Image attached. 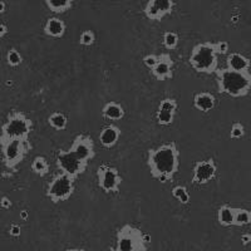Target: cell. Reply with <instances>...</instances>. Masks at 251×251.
Masks as SVG:
<instances>
[{"mask_svg":"<svg viewBox=\"0 0 251 251\" xmlns=\"http://www.w3.org/2000/svg\"><path fill=\"white\" fill-rule=\"evenodd\" d=\"M157 62H158V55L156 54H147L143 57V64H145L147 68L151 69V71L156 67Z\"/></svg>","mask_w":251,"mask_h":251,"instance_id":"cell-31","label":"cell"},{"mask_svg":"<svg viewBox=\"0 0 251 251\" xmlns=\"http://www.w3.org/2000/svg\"><path fill=\"white\" fill-rule=\"evenodd\" d=\"M96 42V34L93 30H84L79 35V44L83 47H91Z\"/></svg>","mask_w":251,"mask_h":251,"instance_id":"cell-28","label":"cell"},{"mask_svg":"<svg viewBox=\"0 0 251 251\" xmlns=\"http://www.w3.org/2000/svg\"><path fill=\"white\" fill-rule=\"evenodd\" d=\"M97 185L106 194H120L122 176L116 167L102 163L97 169Z\"/></svg>","mask_w":251,"mask_h":251,"instance_id":"cell-8","label":"cell"},{"mask_svg":"<svg viewBox=\"0 0 251 251\" xmlns=\"http://www.w3.org/2000/svg\"><path fill=\"white\" fill-rule=\"evenodd\" d=\"M5 10H6L5 1H3V0H0V14H3V13H5Z\"/></svg>","mask_w":251,"mask_h":251,"instance_id":"cell-36","label":"cell"},{"mask_svg":"<svg viewBox=\"0 0 251 251\" xmlns=\"http://www.w3.org/2000/svg\"><path fill=\"white\" fill-rule=\"evenodd\" d=\"M216 106V98L210 92H200L194 96V107L197 111L207 113Z\"/></svg>","mask_w":251,"mask_h":251,"instance_id":"cell-17","label":"cell"},{"mask_svg":"<svg viewBox=\"0 0 251 251\" xmlns=\"http://www.w3.org/2000/svg\"><path fill=\"white\" fill-rule=\"evenodd\" d=\"M151 237L138 227L126 224L116 234V248L112 251H147Z\"/></svg>","mask_w":251,"mask_h":251,"instance_id":"cell-4","label":"cell"},{"mask_svg":"<svg viewBox=\"0 0 251 251\" xmlns=\"http://www.w3.org/2000/svg\"><path fill=\"white\" fill-rule=\"evenodd\" d=\"M245 136V127H244L243 123L235 122L232 123L231 129H230V137L232 140H240Z\"/></svg>","mask_w":251,"mask_h":251,"instance_id":"cell-29","label":"cell"},{"mask_svg":"<svg viewBox=\"0 0 251 251\" xmlns=\"http://www.w3.org/2000/svg\"><path fill=\"white\" fill-rule=\"evenodd\" d=\"M0 206H1L3 208H6V210H8V208L12 207V200H10L9 197L4 196L3 199L0 200Z\"/></svg>","mask_w":251,"mask_h":251,"instance_id":"cell-33","label":"cell"},{"mask_svg":"<svg viewBox=\"0 0 251 251\" xmlns=\"http://www.w3.org/2000/svg\"><path fill=\"white\" fill-rule=\"evenodd\" d=\"M69 151L77 157L78 160L84 163H88L89 161L93 160L96 156L94 151V142L89 134L80 133L73 140Z\"/></svg>","mask_w":251,"mask_h":251,"instance_id":"cell-11","label":"cell"},{"mask_svg":"<svg viewBox=\"0 0 251 251\" xmlns=\"http://www.w3.org/2000/svg\"><path fill=\"white\" fill-rule=\"evenodd\" d=\"M152 75L160 82H165L174 78V60L169 53L158 54V62L151 71Z\"/></svg>","mask_w":251,"mask_h":251,"instance_id":"cell-14","label":"cell"},{"mask_svg":"<svg viewBox=\"0 0 251 251\" xmlns=\"http://www.w3.org/2000/svg\"><path fill=\"white\" fill-rule=\"evenodd\" d=\"M226 68L236 72H250L251 60L241 53H228L226 58Z\"/></svg>","mask_w":251,"mask_h":251,"instance_id":"cell-16","label":"cell"},{"mask_svg":"<svg viewBox=\"0 0 251 251\" xmlns=\"http://www.w3.org/2000/svg\"><path fill=\"white\" fill-rule=\"evenodd\" d=\"M67 31V24L57 17H51L47 20L44 25V33L50 38H62Z\"/></svg>","mask_w":251,"mask_h":251,"instance_id":"cell-18","label":"cell"},{"mask_svg":"<svg viewBox=\"0 0 251 251\" xmlns=\"http://www.w3.org/2000/svg\"><path fill=\"white\" fill-rule=\"evenodd\" d=\"M175 0H149L145 8L146 18L151 22H162L163 18L172 14Z\"/></svg>","mask_w":251,"mask_h":251,"instance_id":"cell-12","label":"cell"},{"mask_svg":"<svg viewBox=\"0 0 251 251\" xmlns=\"http://www.w3.org/2000/svg\"><path fill=\"white\" fill-rule=\"evenodd\" d=\"M75 190V178L68 175L59 174L53 177L47 188V197L51 203H60L69 200Z\"/></svg>","mask_w":251,"mask_h":251,"instance_id":"cell-7","label":"cell"},{"mask_svg":"<svg viewBox=\"0 0 251 251\" xmlns=\"http://www.w3.org/2000/svg\"><path fill=\"white\" fill-rule=\"evenodd\" d=\"M171 194L172 196H174L178 202L182 203V205H187V203H190V200H191L190 194H188L187 187L183 185L175 186V187L172 188Z\"/></svg>","mask_w":251,"mask_h":251,"instance_id":"cell-25","label":"cell"},{"mask_svg":"<svg viewBox=\"0 0 251 251\" xmlns=\"http://www.w3.org/2000/svg\"><path fill=\"white\" fill-rule=\"evenodd\" d=\"M147 153V167L152 178L165 183L174 180L180 170V150L176 142H166L156 149H150Z\"/></svg>","mask_w":251,"mask_h":251,"instance_id":"cell-1","label":"cell"},{"mask_svg":"<svg viewBox=\"0 0 251 251\" xmlns=\"http://www.w3.org/2000/svg\"><path fill=\"white\" fill-rule=\"evenodd\" d=\"M251 243V234H243L241 235V244L243 245H248Z\"/></svg>","mask_w":251,"mask_h":251,"instance_id":"cell-35","label":"cell"},{"mask_svg":"<svg viewBox=\"0 0 251 251\" xmlns=\"http://www.w3.org/2000/svg\"><path fill=\"white\" fill-rule=\"evenodd\" d=\"M20 234H22V228H20L19 225H17V224L10 225V227H9V235H10V236L19 237Z\"/></svg>","mask_w":251,"mask_h":251,"instance_id":"cell-32","label":"cell"},{"mask_svg":"<svg viewBox=\"0 0 251 251\" xmlns=\"http://www.w3.org/2000/svg\"><path fill=\"white\" fill-rule=\"evenodd\" d=\"M55 163H57V167L60 174L68 175L75 180L78 178V176L84 174L87 167H88V163H84L78 160L69 150L68 151L59 150L57 152V156H55Z\"/></svg>","mask_w":251,"mask_h":251,"instance_id":"cell-9","label":"cell"},{"mask_svg":"<svg viewBox=\"0 0 251 251\" xmlns=\"http://www.w3.org/2000/svg\"><path fill=\"white\" fill-rule=\"evenodd\" d=\"M31 171L38 176L43 177L49 172V163L46 157L37 156L31 162Z\"/></svg>","mask_w":251,"mask_h":251,"instance_id":"cell-24","label":"cell"},{"mask_svg":"<svg viewBox=\"0 0 251 251\" xmlns=\"http://www.w3.org/2000/svg\"><path fill=\"white\" fill-rule=\"evenodd\" d=\"M66 251H86V250H83V249H77V248H73V249H67Z\"/></svg>","mask_w":251,"mask_h":251,"instance_id":"cell-38","label":"cell"},{"mask_svg":"<svg viewBox=\"0 0 251 251\" xmlns=\"http://www.w3.org/2000/svg\"><path fill=\"white\" fill-rule=\"evenodd\" d=\"M217 165L214 158H206L195 163L192 170V185L202 186L212 181L216 177Z\"/></svg>","mask_w":251,"mask_h":251,"instance_id":"cell-10","label":"cell"},{"mask_svg":"<svg viewBox=\"0 0 251 251\" xmlns=\"http://www.w3.org/2000/svg\"><path fill=\"white\" fill-rule=\"evenodd\" d=\"M234 217H235V207L227 205V203H224V205L220 206L217 208L216 219L217 223L223 227H230V226H234Z\"/></svg>","mask_w":251,"mask_h":251,"instance_id":"cell-20","label":"cell"},{"mask_svg":"<svg viewBox=\"0 0 251 251\" xmlns=\"http://www.w3.org/2000/svg\"><path fill=\"white\" fill-rule=\"evenodd\" d=\"M215 49H216L217 55H225L228 53L230 46H228V43L225 42V40H220V42L215 43Z\"/></svg>","mask_w":251,"mask_h":251,"instance_id":"cell-30","label":"cell"},{"mask_svg":"<svg viewBox=\"0 0 251 251\" xmlns=\"http://www.w3.org/2000/svg\"><path fill=\"white\" fill-rule=\"evenodd\" d=\"M48 123L55 131H64L68 126V117L62 112H53L48 117Z\"/></svg>","mask_w":251,"mask_h":251,"instance_id":"cell-22","label":"cell"},{"mask_svg":"<svg viewBox=\"0 0 251 251\" xmlns=\"http://www.w3.org/2000/svg\"><path fill=\"white\" fill-rule=\"evenodd\" d=\"M251 224V211L248 208L235 207V217L234 226L241 227V226H248Z\"/></svg>","mask_w":251,"mask_h":251,"instance_id":"cell-23","label":"cell"},{"mask_svg":"<svg viewBox=\"0 0 251 251\" xmlns=\"http://www.w3.org/2000/svg\"><path fill=\"white\" fill-rule=\"evenodd\" d=\"M23 62V57L20 54L19 51L15 48L9 49L8 53H6V63H8L10 67H19Z\"/></svg>","mask_w":251,"mask_h":251,"instance_id":"cell-27","label":"cell"},{"mask_svg":"<svg viewBox=\"0 0 251 251\" xmlns=\"http://www.w3.org/2000/svg\"><path fill=\"white\" fill-rule=\"evenodd\" d=\"M28 217H29L28 211H25V210H23V211L20 212V219H22V220H28Z\"/></svg>","mask_w":251,"mask_h":251,"instance_id":"cell-37","label":"cell"},{"mask_svg":"<svg viewBox=\"0 0 251 251\" xmlns=\"http://www.w3.org/2000/svg\"><path fill=\"white\" fill-rule=\"evenodd\" d=\"M29 140H14V138L0 137V151L3 156V163L6 169L15 171L18 166L23 162L26 154L31 151Z\"/></svg>","mask_w":251,"mask_h":251,"instance_id":"cell-5","label":"cell"},{"mask_svg":"<svg viewBox=\"0 0 251 251\" xmlns=\"http://www.w3.org/2000/svg\"><path fill=\"white\" fill-rule=\"evenodd\" d=\"M33 131V121L26 114L20 111L9 112L5 122L1 126L3 138H14V140H29V134Z\"/></svg>","mask_w":251,"mask_h":251,"instance_id":"cell-6","label":"cell"},{"mask_svg":"<svg viewBox=\"0 0 251 251\" xmlns=\"http://www.w3.org/2000/svg\"><path fill=\"white\" fill-rule=\"evenodd\" d=\"M125 108L118 102H108L102 108V117L108 121H121L125 117Z\"/></svg>","mask_w":251,"mask_h":251,"instance_id":"cell-19","label":"cell"},{"mask_svg":"<svg viewBox=\"0 0 251 251\" xmlns=\"http://www.w3.org/2000/svg\"><path fill=\"white\" fill-rule=\"evenodd\" d=\"M217 92L231 98L246 97L251 91V72H236L228 68L217 69Z\"/></svg>","mask_w":251,"mask_h":251,"instance_id":"cell-2","label":"cell"},{"mask_svg":"<svg viewBox=\"0 0 251 251\" xmlns=\"http://www.w3.org/2000/svg\"><path fill=\"white\" fill-rule=\"evenodd\" d=\"M188 63L195 72L201 75H212L217 71L219 55L215 49L214 42H203L192 48Z\"/></svg>","mask_w":251,"mask_h":251,"instance_id":"cell-3","label":"cell"},{"mask_svg":"<svg viewBox=\"0 0 251 251\" xmlns=\"http://www.w3.org/2000/svg\"><path fill=\"white\" fill-rule=\"evenodd\" d=\"M121 128L116 125H108L103 127L100 132V143L103 149H112L117 145L121 138Z\"/></svg>","mask_w":251,"mask_h":251,"instance_id":"cell-15","label":"cell"},{"mask_svg":"<svg viewBox=\"0 0 251 251\" xmlns=\"http://www.w3.org/2000/svg\"><path fill=\"white\" fill-rule=\"evenodd\" d=\"M47 8L54 14H63L71 10L75 0H44Z\"/></svg>","mask_w":251,"mask_h":251,"instance_id":"cell-21","label":"cell"},{"mask_svg":"<svg viewBox=\"0 0 251 251\" xmlns=\"http://www.w3.org/2000/svg\"><path fill=\"white\" fill-rule=\"evenodd\" d=\"M6 34H8V26L5 24L0 23V40L3 39Z\"/></svg>","mask_w":251,"mask_h":251,"instance_id":"cell-34","label":"cell"},{"mask_svg":"<svg viewBox=\"0 0 251 251\" xmlns=\"http://www.w3.org/2000/svg\"><path fill=\"white\" fill-rule=\"evenodd\" d=\"M177 108H178V103L175 98H163L160 104H158V108H157L156 112L157 125L171 126L174 123Z\"/></svg>","mask_w":251,"mask_h":251,"instance_id":"cell-13","label":"cell"},{"mask_svg":"<svg viewBox=\"0 0 251 251\" xmlns=\"http://www.w3.org/2000/svg\"><path fill=\"white\" fill-rule=\"evenodd\" d=\"M178 42H180V37L175 31H165L162 38L163 47L169 50H174L178 47Z\"/></svg>","mask_w":251,"mask_h":251,"instance_id":"cell-26","label":"cell"}]
</instances>
